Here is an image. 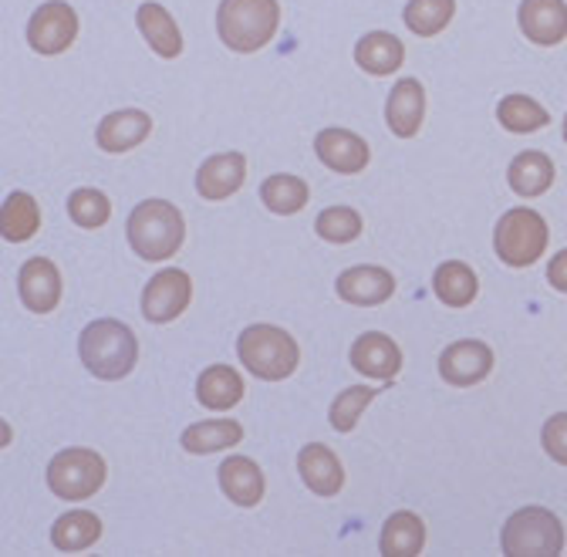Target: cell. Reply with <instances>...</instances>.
Segmentation results:
<instances>
[{"label": "cell", "mask_w": 567, "mask_h": 557, "mask_svg": "<svg viewBox=\"0 0 567 557\" xmlns=\"http://www.w3.org/2000/svg\"><path fill=\"white\" fill-rule=\"evenodd\" d=\"M125 237L142 260H169L186 240V220L169 199H142L128 214Z\"/></svg>", "instance_id": "6da1fadb"}, {"label": "cell", "mask_w": 567, "mask_h": 557, "mask_svg": "<svg viewBox=\"0 0 567 557\" xmlns=\"http://www.w3.org/2000/svg\"><path fill=\"white\" fill-rule=\"evenodd\" d=\"M79 352H82V365L102 379V382H118L125 379L135 362H138V341L132 334V328L125 321L115 318H99L92 321L82 338H79Z\"/></svg>", "instance_id": "7a4b0ae2"}, {"label": "cell", "mask_w": 567, "mask_h": 557, "mask_svg": "<svg viewBox=\"0 0 567 557\" xmlns=\"http://www.w3.org/2000/svg\"><path fill=\"white\" fill-rule=\"evenodd\" d=\"M237 355L250 375H257L264 382H280V379L295 375V369L301 362V348L277 324H250L237 338Z\"/></svg>", "instance_id": "3957f363"}, {"label": "cell", "mask_w": 567, "mask_h": 557, "mask_svg": "<svg viewBox=\"0 0 567 557\" xmlns=\"http://www.w3.org/2000/svg\"><path fill=\"white\" fill-rule=\"evenodd\" d=\"M280 24L277 0H220L217 34L234 54H254L274 41Z\"/></svg>", "instance_id": "277c9868"}, {"label": "cell", "mask_w": 567, "mask_h": 557, "mask_svg": "<svg viewBox=\"0 0 567 557\" xmlns=\"http://www.w3.org/2000/svg\"><path fill=\"white\" fill-rule=\"evenodd\" d=\"M501 550L507 557H557L564 550V524L547 507H524L507 517Z\"/></svg>", "instance_id": "5b68a950"}, {"label": "cell", "mask_w": 567, "mask_h": 557, "mask_svg": "<svg viewBox=\"0 0 567 557\" xmlns=\"http://www.w3.org/2000/svg\"><path fill=\"white\" fill-rule=\"evenodd\" d=\"M547 220L537 210H527V206H517V210H507L493 230V250L507 267L524 270L530 264H537L547 250Z\"/></svg>", "instance_id": "8992f818"}, {"label": "cell", "mask_w": 567, "mask_h": 557, "mask_svg": "<svg viewBox=\"0 0 567 557\" xmlns=\"http://www.w3.org/2000/svg\"><path fill=\"white\" fill-rule=\"evenodd\" d=\"M105 483V460L89 446H68L48 463V486L61 501H89Z\"/></svg>", "instance_id": "52a82bcc"}, {"label": "cell", "mask_w": 567, "mask_h": 557, "mask_svg": "<svg viewBox=\"0 0 567 557\" xmlns=\"http://www.w3.org/2000/svg\"><path fill=\"white\" fill-rule=\"evenodd\" d=\"M79 38V14L64 0H48L28 21V44L38 54H61Z\"/></svg>", "instance_id": "ba28073f"}, {"label": "cell", "mask_w": 567, "mask_h": 557, "mask_svg": "<svg viewBox=\"0 0 567 557\" xmlns=\"http://www.w3.org/2000/svg\"><path fill=\"white\" fill-rule=\"evenodd\" d=\"M193 301V281L186 270H159L142 291V318L150 324L176 321Z\"/></svg>", "instance_id": "9c48e42d"}, {"label": "cell", "mask_w": 567, "mask_h": 557, "mask_svg": "<svg viewBox=\"0 0 567 557\" xmlns=\"http://www.w3.org/2000/svg\"><path fill=\"white\" fill-rule=\"evenodd\" d=\"M489 372H493V348L486 341L463 338V341H453L440 355V375L446 385L470 389V385H480Z\"/></svg>", "instance_id": "30bf717a"}, {"label": "cell", "mask_w": 567, "mask_h": 557, "mask_svg": "<svg viewBox=\"0 0 567 557\" xmlns=\"http://www.w3.org/2000/svg\"><path fill=\"white\" fill-rule=\"evenodd\" d=\"M334 291L341 301L348 305H359V308H375V305H385L395 291V277L392 270L385 267H375V264H359V267H348L338 274L334 281Z\"/></svg>", "instance_id": "8fae6325"}, {"label": "cell", "mask_w": 567, "mask_h": 557, "mask_svg": "<svg viewBox=\"0 0 567 557\" xmlns=\"http://www.w3.org/2000/svg\"><path fill=\"white\" fill-rule=\"evenodd\" d=\"M351 369L365 375V379H382V382H395L399 369H402V352L399 344L382 334V331H365L362 338H354L351 344Z\"/></svg>", "instance_id": "7c38bea8"}, {"label": "cell", "mask_w": 567, "mask_h": 557, "mask_svg": "<svg viewBox=\"0 0 567 557\" xmlns=\"http://www.w3.org/2000/svg\"><path fill=\"white\" fill-rule=\"evenodd\" d=\"M18 295L28 311L51 314L61 305V274L48 257H31L18 274Z\"/></svg>", "instance_id": "4fadbf2b"}, {"label": "cell", "mask_w": 567, "mask_h": 557, "mask_svg": "<svg viewBox=\"0 0 567 557\" xmlns=\"http://www.w3.org/2000/svg\"><path fill=\"white\" fill-rule=\"evenodd\" d=\"M517 24L530 44L554 48L567 38V4L564 0H520Z\"/></svg>", "instance_id": "5bb4252c"}, {"label": "cell", "mask_w": 567, "mask_h": 557, "mask_svg": "<svg viewBox=\"0 0 567 557\" xmlns=\"http://www.w3.org/2000/svg\"><path fill=\"white\" fill-rule=\"evenodd\" d=\"M315 153L318 159L344 176H354L369 166V146L362 135H354L348 128H321L315 135Z\"/></svg>", "instance_id": "9a60e30c"}, {"label": "cell", "mask_w": 567, "mask_h": 557, "mask_svg": "<svg viewBox=\"0 0 567 557\" xmlns=\"http://www.w3.org/2000/svg\"><path fill=\"white\" fill-rule=\"evenodd\" d=\"M153 132V118L150 112L142 109H118L112 115H105L99 122V132H95V143L102 153H128L135 146H142Z\"/></svg>", "instance_id": "2e32d148"}, {"label": "cell", "mask_w": 567, "mask_h": 557, "mask_svg": "<svg viewBox=\"0 0 567 557\" xmlns=\"http://www.w3.org/2000/svg\"><path fill=\"white\" fill-rule=\"evenodd\" d=\"M425 118V89L419 79H402L392 85L389 102H385V122L392 128V135L399 138H412L419 135Z\"/></svg>", "instance_id": "e0dca14e"}, {"label": "cell", "mask_w": 567, "mask_h": 557, "mask_svg": "<svg viewBox=\"0 0 567 557\" xmlns=\"http://www.w3.org/2000/svg\"><path fill=\"white\" fill-rule=\"evenodd\" d=\"M247 179V159L240 153H220L209 156L196 169V193L203 199H230Z\"/></svg>", "instance_id": "ac0fdd59"}, {"label": "cell", "mask_w": 567, "mask_h": 557, "mask_svg": "<svg viewBox=\"0 0 567 557\" xmlns=\"http://www.w3.org/2000/svg\"><path fill=\"white\" fill-rule=\"evenodd\" d=\"M298 473H301L308 491L318 494V497H338L341 486H344L341 460L324 443H308L298 453Z\"/></svg>", "instance_id": "d6986e66"}, {"label": "cell", "mask_w": 567, "mask_h": 557, "mask_svg": "<svg viewBox=\"0 0 567 557\" xmlns=\"http://www.w3.org/2000/svg\"><path fill=\"white\" fill-rule=\"evenodd\" d=\"M217 476H220V491L237 507H257L264 501V473H260V466L250 456L224 460Z\"/></svg>", "instance_id": "ffe728a7"}, {"label": "cell", "mask_w": 567, "mask_h": 557, "mask_svg": "<svg viewBox=\"0 0 567 557\" xmlns=\"http://www.w3.org/2000/svg\"><path fill=\"white\" fill-rule=\"evenodd\" d=\"M354 61L365 75L385 79L392 72H399L405 61V48L395 34L389 31H369L359 44H354Z\"/></svg>", "instance_id": "44dd1931"}, {"label": "cell", "mask_w": 567, "mask_h": 557, "mask_svg": "<svg viewBox=\"0 0 567 557\" xmlns=\"http://www.w3.org/2000/svg\"><path fill=\"white\" fill-rule=\"evenodd\" d=\"M135 24L159 58H179L183 54V34H179L173 14L163 4H156V0H146V4L135 11Z\"/></svg>", "instance_id": "7402d4cb"}, {"label": "cell", "mask_w": 567, "mask_h": 557, "mask_svg": "<svg viewBox=\"0 0 567 557\" xmlns=\"http://www.w3.org/2000/svg\"><path fill=\"white\" fill-rule=\"evenodd\" d=\"M244 392H247L244 389V379L230 365H209L196 379V399L206 409H217V412H227V409L240 405Z\"/></svg>", "instance_id": "603a6c76"}, {"label": "cell", "mask_w": 567, "mask_h": 557, "mask_svg": "<svg viewBox=\"0 0 567 557\" xmlns=\"http://www.w3.org/2000/svg\"><path fill=\"white\" fill-rule=\"evenodd\" d=\"M507 183L517 196H540L554 183V159L540 149H527V153L514 156V163L507 169Z\"/></svg>", "instance_id": "cb8c5ba5"}, {"label": "cell", "mask_w": 567, "mask_h": 557, "mask_svg": "<svg viewBox=\"0 0 567 557\" xmlns=\"http://www.w3.org/2000/svg\"><path fill=\"white\" fill-rule=\"evenodd\" d=\"M379 547L385 557H415L425 547V524L412 510H399L385 520Z\"/></svg>", "instance_id": "d4e9b609"}, {"label": "cell", "mask_w": 567, "mask_h": 557, "mask_svg": "<svg viewBox=\"0 0 567 557\" xmlns=\"http://www.w3.org/2000/svg\"><path fill=\"white\" fill-rule=\"evenodd\" d=\"M41 230V206L31 193H11L0 210V234L8 244H24Z\"/></svg>", "instance_id": "484cf974"}, {"label": "cell", "mask_w": 567, "mask_h": 557, "mask_svg": "<svg viewBox=\"0 0 567 557\" xmlns=\"http://www.w3.org/2000/svg\"><path fill=\"white\" fill-rule=\"evenodd\" d=\"M308 183L301 176H291V173H277V176H267L260 183V199L270 214L277 217H291V214H301L308 206Z\"/></svg>", "instance_id": "4316f807"}, {"label": "cell", "mask_w": 567, "mask_h": 557, "mask_svg": "<svg viewBox=\"0 0 567 557\" xmlns=\"http://www.w3.org/2000/svg\"><path fill=\"white\" fill-rule=\"evenodd\" d=\"M102 537V520L92 510H75V514H64L54 520L51 527V544L61 554H79L89 550L92 544H99Z\"/></svg>", "instance_id": "83f0119b"}, {"label": "cell", "mask_w": 567, "mask_h": 557, "mask_svg": "<svg viewBox=\"0 0 567 557\" xmlns=\"http://www.w3.org/2000/svg\"><path fill=\"white\" fill-rule=\"evenodd\" d=\"M433 291L446 308H466V305H473V298L480 291V281H476V274H473L470 264L446 260V264H440V270L433 277Z\"/></svg>", "instance_id": "f1b7e54d"}, {"label": "cell", "mask_w": 567, "mask_h": 557, "mask_svg": "<svg viewBox=\"0 0 567 557\" xmlns=\"http://www.w3.org/2000/svg\"><path fill=\"white\" fill-rule=\"evenodd\" d=\"M244 440V426L234 423V420H206V423H193L179 443L186 453H196V456H206V453H220L227 446H237Z\"/></svg>", "instance_id": "f546056e"}, {"label": "cell", "mask_w": 567, "mask_h": 557, "mask_svg": "<svg viewBox=\"0 0 567 557\" xmlns=\"http://www.w3.org/2000/svg\"><path fill=\"white\" fill-rule=\"evenodd\" d=\"M456 14V0H409L402 21L419 38H436Z\"/></svg>", "instance_id": "4dcf8cb0"}, {"label": "cell", "mask_w": 567, "mask_h": 557, "mask_svg": "<svg viewBox=\"0 0 567 557\" xmlns=\"http://www.w3.org/2000/svg\"><path fill=\"white\" fill-rule=\"evenodd\" d=\"M496 122L514 135H527V132L544 128L550 122V115L540 102H534L527 95H504L501 105H496Z\"/></svg>", "instance_id": "1f68e13d"}, {"label": "cell", "mask_w": 567, "mask_h": 557, "mask_svg": "<svg viewBox=\"0 0 567 557\" xmlns=\"http://www.w3.org/2000/svg\"><path fill=\"white\" fill-rule=\"evenodd\" d=\"M68 217L75 220L82 230H95V227H105L109 217H112V203L102 189H75L68 196Z\"/></svg>", "instance_id": "d6a6232c"}, {"label": "cell", "mask_w": 567, "mask_h": 557, "mask_svg": "<svg viewBox=\"0 0 567 557\" xmlns=\"http://www.w3.org/2000/svg\"><path fill=\"white\" fill-rule=\"evenodd\" d=\"M375 395H379V389H369V385H348L344 392H338V399L331 402V412H328L331 426L338 433H351Z\"/></svg>", "instance_id": "836d02e7"}, {"label": "cell", "mask_w": 567, "mask_h": 557, "mask_svg": "<svg viewBox=\"0 0 567 557\" xmlns=\"http://www.w3.org/2000/svg\"><path fill=\"white\" fill-rule=\"evenodd\" d=\"M362 230H365V224L351 206H328V210L315 220V234L328 244H351L362 237Z\"/></svg>", "instance_id": "e575fe53"}, {"label": "cell", "mask_w": 567, "mask_h": 557, "mask_svg": "<svg viewBox=\"0 0 567 557\" xmlns=\"http://www.w3.org/2000/svg\"><path fill=\"white\" fill-rule=\"evenodd\" d=\"M540 443H544V453L554 463L567 466V412L550 415V420L544 423V430H540Z\"/></svg>", "instance_id": "d590c367"}, {"label": "cell", "mask_w": 567, "mask_h": 557, "mask_svg": "<svg viewBox=\"0 0 567 557\" xmlns=\"http://www.w3.org/2000/svg\"><path fill=\"white\" fill-rule=\"evenodd\" d=\"M547 285L560 295H567V247L554 254V260L547 264Z\"/></svg>", "instance_id": "8d00e7d4"}, {"label": "cell", "mask_w": 567, "mask_h": 557, "mask_svg": "<svg viewBox=\"0 0 567 557\" xmlns=\"http://www.w3.org/2000/svg\"><path fill=\"white\" fill-rule=\"evenodd\" d=\"M564 143H567V115H564Z\"/></svg>", "instance_id": "74e56055"}]
</instances>
